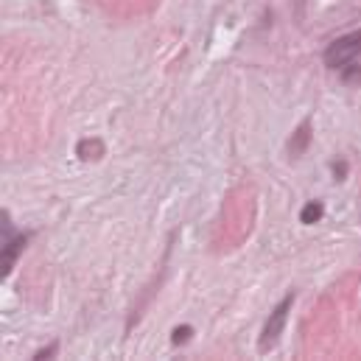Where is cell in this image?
Listing matches in <instances>:
<instances>
[{
	"label": "cell",
	"mask_w": 361,
	"mask_h": 361,
	"mask_svg": "<svg viewBox=\"0 0 361 361\" xmlns=\"http://www.w3.org/2000/svg\"><path fill=\"white\" fill-rule=\"evenodd\" d=\"M190 333H193V328H190V325L177 328V331H174V336H171V342H174V344H182V342H188V339H190Z\"/></svg>",
	"instance_id": "52a82bcc"
},
{
	"label": "cell",
	"mask_w": 361,
	"mask_h": 361,
	"mask_svg": "<svg viewBox=\"0 0 361 361\" xmlns=\"http://www.w3.org/2000/svg\"><path fill=\"white\" fill-rule=\"evenodd\" d=\"M308 140H311V124L305 120V124L294 132V138H292V143H289V151L297 157V154H303L305 151V146H308Z\"/></svg>",
	"instance_id": "277c9868"
},
{
	"label": "cell",
	"mask_w": 361,
	"mask_h": 361,
	"mask_svg": "<svg viewBox=\"0 0 361 361\" xmlns=\"http://www.w3.org/2000/svg\"><path fill=\"white\" fill-rule=\"evenodd\" d=\"M292 305H294V292H289L283 300H280V303H277V308L272 311V316L266 319V325H263V331H261V342H258L261 353H269V350L277 344L280 333H283V328H286V322H289Z\"/></svg>",
	"instance_id": "6da1fadb"
},
{
	"label": "cell",
	"mask_w": 361,
	"mask_h": 361,
	"mask_svg": "<svg viewBox=\"0 0 361 361\" xmlns=\"http://www.w3.org/2000/svg\"><path fill=\"white\" fill-rule=\"evenodd\" d=\"M56 353V344H48V347H43V350H36L34 353V361H43V358H51Z\"/></svg>",
	"instance_id": "ba28073f"
},
{
	"label": "cell",
	"mask_w": 361,
	"mask_h": 361,
	"mask_svg": "<svg viewBox=\"0 0 361 361\" xmlns=\"http://www.w3.org/2000/svg\"><path fill=\"white\" fill-rule=\"evenodd\" d=\"M355 56H361V31H353V34L333 39L325 51V65L333 70H344Z\"/></svg>",
	"instance_id": "7a4b0ae2"
},
{
	"label": "cell",
	"mask_w": 361,
	"mask_h": 361,
	"mask_svg": "<svg viewBox=\"0 0 361 361\" xmlns=\"http://www.w3.org/2000/svg\"><path fill=\"white\" fill-rule=\"evenodd\" d=\"M101 151H104L101 140H82V143H78V157H82V160H98Z\"/></svg>",
	"instance_id": "8992f818"
},
{
	"label": "cell",
	"mask_w": 361,
	"mask_h": 361,
	"mask_svg": "<svg viewBox=\"0 0 361 361\" xmlns=\"http://www.w3.org/2000/svg\"><path fill=\"white\" fill-rule=\"evenodd\" d=\"M25 241H28V238L12 227L9 216H3V274H9V272L14 269L20 252H23V247H25Z\"/></svg>",
	"instance_id": "3957f363"
},
{
	"label": "cell",
	"mask_w": 361,
	"mask_h": 361,
	"mask_svg": "<svg viewBox=\"0 0 361 361\" xmlns=\"http://www.w3.org/2000/svg\"><path fill=\"white\" fill-rule=\"evenodd\" d=\"M322 202H308L305 208H303V213H300V221L303 224H316L319 219H322Z\"/></svg>",
	"instance_id": "5b68a950"
}]
</instances>
